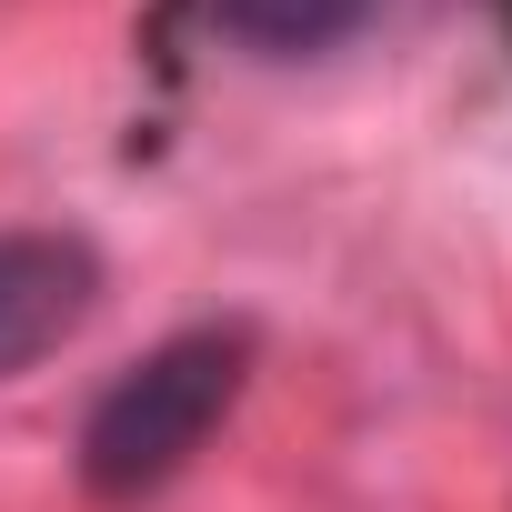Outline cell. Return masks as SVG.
<instances>
[{
    "instance_id": "obj_1",
    "label": "cell",
    "mask_w": 512,
    "mask_h": 512,
    "mask_svg": "<svg viewBox=\"0 0 512 512\" xmlns=\"http://www.w3.org/2000/svg\"><path fill=\"white\" fill-rule=\"evenodd\" d=\"M241 372H251V332L241 322H201V332H171L161 352H141L81 422V482L101 502L161 492L221 432V412L241 402Z\"/></svg>"
},
{
    "instance_id": "obj_3",
    "label": "cell",
    "mask_w": 512,
    "mask_h": 512,
    "mask_svg": "<svg viewBox=\"0 0 512 512\" xmlns=\"http://www.w3.org/2000/svg\"><path fill=\"white\" fill-rule=\"evenodd\" d=\"M211 21L251 51H332L362 21V0H211Z\"/></svg>"
},
{
    "instance_id": "obj_2",
    "label": "cell",
    "mask_w": 512,
    "mask_h": 512,
    "mask_svg": "<svg viewBox=\"0 0 512 512\" xmlns=\"http://www.w3.org/2000/svg\"><path fill=\"white\" fill-rule=\"evenodd\" d=\"M101 302V251L81 231H0V382L61 352Z\"/></svg>"
}]
</instances>
